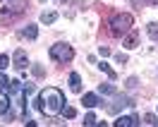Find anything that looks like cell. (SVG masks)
Returning a JSON list of instances; mask_svg holds the SVG:
<instances>
[{
  "label": "cell",
  "instance_id": "9",
  "mask_svg": "<svg viewBox=\"0 0 158 127\" xmlns=\"http://www.w3.org/2000/svg\"><path fill=\"white\" fill-rule=\"evenodd\" d=\"M122 46H125L127 50L137 48V46H139V34H137V31H127V36L122 39Z\"/></svg>",
  "mask_w": 158,
  "mask_h": 127
},
{
  "label": "cell",
  "instance_id": "1",
  "mask_svg": "<svg viewBox=\"0 0 158 127\" xmlns=\"http://www.w3.org/2000/svg\"><path fill=\"white\" fill-rule=\"evenodd\" d=\"M132 27H134V15H129V12H115V15H108V17H106L103 31H108V36H113V39H120V36H125Z\"/></svg>",
  "mask_w": 158,
  "mask_h": 127
},
{
  "label": "cell",
  "instance_id": "7",
  "mask_svg": "<svg viewBox=\"0 0 158 127\" xmlns=\"http://www.w3.org/2000/svg\"><path fill=\"white\" fill-rule=\"evenodd\" d=\"M12 65L19 70H24L27 65H29V58H27V50H15V55H12Z\"/></svg>",
  "mask_w": 158,
  "mask_h": 127
},
{
  "label": "cell",
  "instance_id": "29",
  "mask_svg": "<svg viewBox=\"0 0 158 127\" xmlns=\"http://www.w3.org/2000/svg\"><path fill=\"white\" fill-rule=\"evenodd\" d=\"M98 53L103 55V58H108V55H110V48H106V46H101V48H98Z\"/></svg>",
  "mask_w": 158,
  "mask_h": 127
},
{
  "label": "cell",
  "instance_id": "30",
  "mask_svg": "<svg viewBox=\"0 0 158 127\" xmlns=\"http://www.w3.org/2000/svg\"><path fill=\"white\" fill-rule=\"evenodd\" d=\"M58 2H67V0H58Z\"/></svg>",
  "mask_w": 158,
  "mask_h": 127
},
{
  "label": "cell",
  "instance_id": "11",
  "mask_svg": "<svg viewBox=\"0 0 158 127\" xmlns=\"http://www.w3.org/2000/svg\"><path fill=\"white\" fill-rule=\"evenodd\" d=\"M69 87L74 89V91H81V77H79V72H69Z\"/></svg>",
  "mask_w": 158,
  "mask_h": 127
},
{
  "label": "cell",
  "instance_id": "20",
  "mask_svg": "<svg viewBox=\"0 0 158 127\" xmlns=\"http://www.w3.org/2000/svg\"><path fill=\"white\" fill-rule=\"evenodd\" d=\"M134 7H144V5H158V0H129Z\"/></svg>",
  "mask_w": 158,
  "mask_h": 127
},
{
  "label": "cell",
  "instance_id": "25",
  "mask_svg": "<svg viewBox=\"0 0 158 127\" xmlns=\"http://www.w3.org/2000/svg\"><path fill=\"white\" fill-rule=\"evenodd\" d=\"M96 122H98V120H96L94 113H86V115H84V125H96Z\"/></svg>",
  "mask_w": 158,
  "mask_h": 127
},
{
  "label": "cell",
  "instance_id": "15",
  "mask_svg": "<svg viewBox=\"0 0 158 127\" xmlns=\"http://www.w3.org/2000/svg\"><path fill=\"white\" fill-rule=\"evenodd\" d=\"M55 19H58V12H55V10H48V12L41 15V22H43V24H53Z\"/></svg>",
  "mask_w": 158,
  "mask_h": 127
},
{
  "label": "cell",
  "instance_id": "17",
  "mask_svg": "<svg viewBox=\"0 0 158 127\" xmlns=\"http://www.w3.org/2000/svg\"><path fill=\"white\" fill-rule=\"evenodd\" d=\"M5 110H10V96H7V94H0V115H2Z\"/></svg>",
  "mask_w": 158,
  "mask_h": 127
},
{
  "label": "cell",
  "instance_id": "23",
  "mask_svg": "<svg viewBox=\"0 0 158 127\" xmlns=\"http://www.w3.org/2000/svg\"><path fill=\"white\" fill-rule=\"evenodd\" d=\"M7 65H10V58H7L5 53H0V72H5V70H7Z\"/></svg>",
  "mask_w": 158,
  "mask_h": 127
},
{
  "label": "cell",
  "instance_id": "3",
  "mask_svg": "<svg viewBox=\"0 0 158 127\" xmlns=\"http://www.w3.org/2000/svg\"><path fill=\"white\" fill-rule=\"evenodd\" d=\"M48 53H50V58H53V62H58V65H67L69 60L74 58V48H72L69 43H62V41H60V43H53Z\"/></svg>",
  "mask_w": 158,
  "mask_h": 127
},
{
  "label": "cell",
  "instance_id": "19",
  "mask_svg": "<svg viewBox=\"0 0 158 127\" xmlns=\"http://www.w3.org/2000/svg\"><path fill=\"white\" fill-rule=\"evenodd\" d=\"M98 70H101V72H106V74H108L110 79H115V77H118V72H113L108 62H101V65H98Z\"/></svg>",
  "mask_w": 158,
  "mask_h": 127
},
{
  "label": "cell",
  "instance_id": "14",
  "mask_svg": "<svg viewBox=\"0 0 158 127\" xmlns=\"http://www.w3.org/2000/svg\"><path fill=\"white\" fill-rule=\"evenodd\" d=\"M98 94H103V96H115L118 91H115V87H113V84H108V82H106V84H98Z\"/></svg>",
  "mask_w": 158,
  "mask_h": 127
},
{
  "label": "cell",
  "instance_id": "22",
  "mask_svg": "<svg viewBox=\"0 0 158 127\" xmlns=\"http://www.w3.org/2000/svg\"><path fill=\"white\" fill-rule=\"evenodd\" d=\"M62 115L67 117V120H72V117L77 115V108H72V106H65V108H62Z\"/></svg>",
  "mask_w": 158,
  "mask_h": 127
},
{
  "label": "cell",
  "instance_id": "2",
  "mask_svg": "<svg viewBox=\"0 0 158 127\" xmlns=\"http://www.w3.org/2000/svg\"><path fill=\"white\" fill-rule=\"evenodd\" d=\"M7 96H10V103L15 106V113H27V91H22V82H10L7 87Z\"/></svg>",
  "mask_w": 158,
  "mask_h": 127
},
{
  "label": "cell",
  "instance_id": "28",
  "mask_svg": "<svg viewBox=\"0 0 158 127\" xmlns=\"http://www.w3.org/2000/svg\"><path fill=\"white\" fill-rule=\"evenodd\" d=\"M137 84H139V82H137V77H129V79H127V89H134Z\"/></svg>",
  "mask_w": 158,
  "mask_h": 127
},
{
  "label": "cell",
  "instance_id": "16",
  "mask_svg": "<svg viewBox=\"0 0 158 127\" xmlns=\"http://www.w3.org/2000/svg\"><path fill=\"white\" fill-rule=\"evenodd\" d=\"M31 74H34L36 79H43V77H46V70H43V65H41V62H34V65H31Z\"/></svg>",
  "mask_w": 158,
  "mask_h": 127
},
{
  "label": "cell",
  "instance_id": "4",
  "mask_svg": "<svg viewBox=\"0 0 158 127\" xmlns=\"http://www.w3.org/2000/svg\"><path fill=\"white\" fill-rule=\"evenodd\" d=\"M46 113L48 115H58L60 108L65 106V96L60 94L58 89H46Z\"/></svg>",
  "mask_w": 158,
  "mask_h": 127
},
{
  "label": "cell",
  "instance_id": "12",
  "mask_svg": "<svg viewBox=\"0 0 158 127\" xmlns=\"http://www.w3.org/2000/svg\"><path fill=\"white\" fill-rule=\"evenodd\" d=\"M7 2H10L7 7H10V10H15V12H19V15L27 10V0H7Z\"/></svg>",
  "mask_w": 158,
  "mask_h": 127
},
{
  "label": "cell",
  "instance_id": "26",
  "mask_svg": "<svg viewBox=\"0 0 158 127\" xmlns=\"http://www.w3.org/2000/svg\"><path fill=\"white\" fill-rule=\"evenodd\" d=\"M7 87H10V79L5 77V74H0V94H2V91H5Z\"/></svg>",
  "mask_w": 158,
  "mask_h": 127
},
{
  "label": "cell",
  "instance_id": "27",
  "mask_svg": "<svg viewBox=\"0 0 158 127\" xmlns=\"http://www.w3.org/2000/svg\"><path fill=\"white\" fill-rule=\"evenodd\" d=\"M24 91H27V94H36V87H34V84H24Z\"/></svg>",
  "mask_w": 158,
  "mask_h": 127
},
{
  "label": "cell",
  "instance_id": "6",
  "mask_svg": "<svg viewBox=\"0 0 158 127\" xmlns=\"http://www.w3.org/2000/svg\"><path fill=\"white\" fill-rule=\"evenodd\" d=\"M19 17H22L19 12L10 10V7H2V10H0V24H2V27H12Z\"/></svg>",
  "mask_w": 158,
  "mask_h": 127
},
{
  "label": "cell",
  "instance_id": "31",
  "mask_svg": "<svg viewBox=\"0 0 158 127\" xmlns=\"http://www.w3.org/2000/svg\"><path fill=\"white\" fill-rule=\"evenodd\" d=\"M0 2H7V0H0Z\"/></svg>",
  "mask_w": 158,
  "mask_h": 127
},
{
  "label": "cell",
  "instance_id": "24",
  "mask_svg": "<svg viewBox=\"0 0 158 127\" xmlns=\"http://www.w3.org/2000/svg\"><path fill=\"white\" fill-rule=\"evenodd\" d=\"M144 122H146V125H158V117L153 115V113H146V115H144Z\"/></svg>",
  "mask_w": 158,
  "mask_h": 127
},
{
  "label": "cell",
  "instance_id": "10",
  "mask_svg": "<svg viewBox=\"0 0 158 127\" xmlns=\"http://www.w3.org/2000/svg\"><path fill=\"white\" fill-rule=\"evenodd\" d=\"M81 103L86 108H96L101 103V98H98V94H84V96H81Z\"/></svg>",
  "mask_w": 158,
  "mask_h": 127
},
{
  "label": "cell",
  "instance_id": "13",
  "mask_svg": "<svg viewBox=\"0 0 158 127\" xmlns=\"http://www.w3.org/2000/svg\"><path fill=\"white\" fill-rule=\"evenodd\" d=\"M19 36H24V39H29V41H34L36 39V36H39V29H36V24H29V27H27V29L22 31Z\"/></svg>",
  "mask_w": 158,
  "mask_h": 127
},
{
  "label": "cell",
  "instance_id": "32",
  "mask_svg": "<svg viewBox=\"0 0 158 127\" xmlns=\"http://www.w3.org/2000/svg\"><path fill=\"white\" fill-rule=\"evenodd\" d=\"M41 2H46V0H41Z\"/></svg>",
  "mask_w": 158,
  "mask_h": 127
},
{
  "label": "cell",
  "instance_id": "18",
  "mask_svg": "<svg viewBox=\"0 0 158 127\" xmlns=\"http://www.w3.org/2000/svg\"><path fill=\"white\" fill-rule=\"evenodd\" d=\"M146 31H148V36H151L153 41H158V22H151V24L146 27Z\"/></svg>",
  "mask_w": 158,
  "mask_h": 127
},
{
  "label": "cell",
  "instance_id": "5",
  "mask_svg": "<svg viewBox=\"0 0 158 127\" xmlns=\"http://www.w3.org/2000/svg\"><path fill=\"white\" fill-rule=\"evenodd\" d=\"M134 103H137V101H134V98H129V96H118L115 101H113V103H103V101H101L98 106H103V108H106V110L110 113V115H118V113H120V110H122L125 106L132 108Z\"/></svg>",
  "mask_w": 158,
  "mask_h": 127
},
{
  "label": "cell",
  "instance_id": "8",
  "mask_svg": "<svg viewBox=\"0 0 158 127\" xmlns=\"http://www.w3.org/2000/svg\"><path fill=\"white\" fill-rule=\"evenodd\" d=\"M115 125H118V127H137L139 125V117L137 115H118Z\"/></svg>",
  "mask_w": 158,
  "mask_h": 127
},
{
  "label": "cell",
  "instance_id": "21",
  "mask_svg": "<svg viewBox=\"0 0 158 127\" xmlns=\"http://www.w3.org/2000/svg\"><path fill=\"white\" fill-rule=\"evenodd\" d=\"M34 106H36V110H41V113H46V98H43V96H36V101H34Z\"/></svg>",
  "mask_w": 158,
  "mask_h": 127
}]
</instances>
